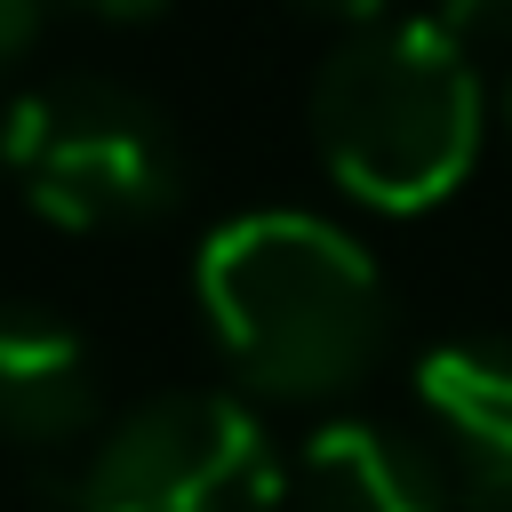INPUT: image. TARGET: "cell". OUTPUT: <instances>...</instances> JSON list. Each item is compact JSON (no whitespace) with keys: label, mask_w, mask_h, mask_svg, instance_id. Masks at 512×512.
Returning <instances> with one entry per match:
<instances>
[{"label":"cell","mask_w":512,"mask_h":512,"mask_svg":"<svg viewBox=\"0 0 512 512\" xmlns=\"http://www.w3.org/2000/svg\"><path fill=\"white\" fill-rule=\"evenodd\" d=\"M192 288L216 352L264 400H336L376 368L392 336V296L368 248L304 208L216 224Z\"/></svg>","instance_id":"1"},{"label":"cell","mask_w":512,"mask_h":512,"mask_svg":"<svg viewBox=\"0 0 512 512\" xmlns=\"http://www.w3.org/2000/svg\"><path fill=\"white\" fill-rule=\"evenodd\" d=\"M480 128L488 96L472 48L448 40L432 16L352 24L312 80V144L328 176L384 216L448 200L480 160Z\"/></svg>","instance_id":"2"},{"label":"cell","mask_w":512,"mask_h":512,"mask_svg":"<svg viewBox=\"0 0 512 512\" xmlns=\"http://www.w3.org/2000/svg\"><path fill=\"white\" fill-rule=\"evenodd\" d=\"M0 160L16 192L64 232H136L184 200V144L168 112L104 72L24 88L8 104Z\"/></svg>","instance_id":"3"},{"label":"cell","mask_w":512,"mask_h":512,"mask_svg":"<svg viewBox=\"0 0 512 512\" xmlns=\"http://www.w3.org/2000/svg\"><path fill=\"white\" fill-rule=\"evenodd\" d=\"M72 512H288V472L232 392H160L80 448Z\"/></svg>","instance_id":"4"},{"label":"cell","mask_w":512,"mask_h":512,"mask_svg":"<svg viewBox=\"0 0 512 512\" xmlns=\"http://www.w3.org/2000/svg\"><path fill=\"white\" fill-rule=\"evenodd\" d=\"M104 416V376L80 328L56 312L0 304V440L24 456H56L96 440Z\"/></svg>","instance_id":"5"},{"label":"cell","mask_w":512,"mask_h":512,"mask_svg":"<svg viewBox=\"0 0 512 512\" xmlns=\"http://www.w3.org/2000/svg\"><path fill=\"white\" fill-rule=\"evenodd\" d=\"M288 512H456L432 448H416L392 424L336 416L296 448Z\"/></svg>","instance_id":"6"},{"label":"cell","mask_w":512,"mask_h":512,"mask_svg":"<svg viewBox=\"0 0 512 512\" xmlns=\"http://www.w3.org/2000/svg\"><path fill=\"white\" fill-rule=\"evenodd\" d=\"M416 400L440 424V440L472 464L512 456V344L504 336H456L416 360Z\"/></svg>","instance_id":"7"},{"label":"cell","mask_w":512,"mask_h":512,"mask_svg":"<svg viewBox=\"0 0 512 512\" xmlns=\"http://www.w3.org/2000/svg\"><path fill=\"white\" fill-rule=\"evenodd\" d=\"M432 24H440L448 40H464V48H480V40H512V0H440Z\"/></svg>","instance_id":"8"},{"label":"cell","mask_w":512,"mask_h":512,"mask_svg":"<svg viewBox=\"0 0 512 512\" xmlns=\"http://www.w3.org/2000/svg\"><path fill=\"white\" fill-rule=\"evenodd\" d=\"M456 512H512V456L504 464H472L456 488Z\"/></svg>","instance_id":"9"},{"label":"cell","mask_w":512,"mask_h":512,"mask_svg":"<svg viewBox=\"0 0 512 512\" xmlns=\"http://www.w3.org/2000/svg\"><path fill=\"white\" fill-rule=\"evenodd\" d=\"M48 8H56V0H0V72H8V64H16L32 40H40Z\"/></svg>","instance_id":"10"},{"label":"cell","mask_w":512,"mask_h":512,"mask_svg":"<svg viewBox=\"0 0 512 512\" xmlns=\"http://www.w3.org/2000/svg\"><path fill=\"white\" fill-rule=\"evenodd\" d=\"M80 16H104V24H144V16H160L168 0H72Z\"/></svg>","instance_id":"11"},{"label":"cell","mask_w":512,"mask_h":512,"mask_svg":"<svg viewBox=\"0 0 512 512\" xmlns=\"http://www.w3.org/2000/svg\"><path fill=\"white\" fill-rule=\"evenodd\" d=\"M296 8H312V16H344V24H376V16H384V0H296Z\"/></svg>","instance_id":"12"},{"label":"cell","mask_w":512,"mask_h":512,"mask_svg":"<svg viewBox=\"0 0 512 512\" xmlns=\"http://www.w3.org/2000/svg\"><path fill=\"white\" fill-rule=\"evenodd\" d=\"M504 112H512V88H504Z\"/></svg>","instance_id":"13"}]
</instances>
